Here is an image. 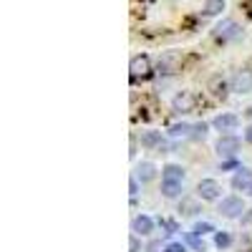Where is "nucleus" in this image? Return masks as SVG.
Masks as SVG:
<instances>
[{
    "instance_id": "f257e3e1",
    "label": "nucleus",
    "mask_w": 252,
    "mask_h": 252,
    "mask_svg": "<svg viewBox=\"0 0 252 252\" xmlns=\"http://www.w3.org/2000/svg\"><path fill=\"white\" fill-rule=\"evenodd\" d=\"M240 149H242V141H240V136H235V134H222V136L217 139V144H215V152H217V157H222V159H235Z\"/></svg>"
},
{
    "instance_id": "f03ea898",
    "label": "nucleus",
    "mask_w": 252,
    "mask_h": 252,
    "mask_svg": "<svg viewBox=\"0 0 252 252\" xmlns=\"http://www.w3.org/2000/svg\"><path fill=\"white\" fill-rule=\"evenodd\" d=\"M129 71H131V81H134V83H136L139 78H141V81L149 78V76H152V58L146 56V53L134 56L131 63H129Z\"/></svg>"
},
{
    "instance_id": "7ed1b4c3",
    "label": "nucleus",
    "mask_w": 252,
    "mask_h": 252,
    "mask_svg": "<svg viewBox=\"0 0 252 252\" xmlns=\"http://www.w3.org/2000/svg\"><path fill=\"white\" fill-rule=\"evenodd\" d=\"M217 212H220L222 217H227V220H237V217H242V212H245V202H242L240 197H235V194L222 197Z\"/></svg>"
},
{
    "instance_id": "20e7f679",
    "label": "nucleus",
    "mask_w": 252,
    "mask_h": 252,
    "mask_svg": "<svg viewBox=\"0 0 252 252\" xmlns=\"http://www.w3.org/2000/svg\"><path fill=\"white\" fill-rule=\"evenodd\" d=\"M182 61H184V56H182L179 51H166V53H161V58H159V73H161V76H174V73L182 68Z\"/></svg>"
},
{
    "instance_id": "39448f33",
    "label": "nucleus",
    "mask_w": 252,
    "mask_h": 252,
    "mask_svg": "<svg viewBox=\"0 0 252 252\" xmlns=\"http://www.w3.org/2000/svg\"><path fill=\"white\" fill-rule=\"evenodd\" d=\"M240 26L235 23L232 18H224L222 23H217V28H215V40H220V43H227V40H235V38H240Z\"/></svg>"
},
{
    "instance_id": "423d86ee",
    "label": "nucleus",
    "mask_w": 252,
    "mask_h": 252,
    "mask_svg": "<svg viewBox=\"0 0 252 252\" xmlns=\"http://www.w3.org/2000/svg\"><path fill=\"white\" fill-rule=\"evenodd\" d=\"M197 197H199L202 202H215V199H220V197H222V184H220L217 179H202V182L197 184Z\"/></svg>"
},
{
    "instance_id": "0eeeda50",
    "label": "nucleus",
    "mask_w": 252,
    "mask_h": 252,
    "mask_svg": "<svg viewBox=\"0 0 252 252\" xmlns=\"http://www.w3.org/2000/svg\"><path fill=\"white\" fill-rule=\"evenodd\" d=\"M229 91H235V94H250L252 91V71L250 68H240L235 71L232 81H229Z\"/></svg>"
},
{
    "instance_id": "6e6552de",
    "label": "nucleus",
    "mask_w": 252,
    "mask_h": 252,
    "mask_svg": "<svg viewBox=\"0 0 252 252\" xmlns=\"http://www.w3.org/2000/svg\"><path fill=\"white\" fill-rule=\"evenodd\" d=\"M212 126L220 131V136L222 134H232L237 126H240V116L237 114H220V116L212 119Z\"/></svg>"
},
{
    "instance_id": "1a4fd4ad",
    "label": "nucleus",
    "mask_w": 252,
    "mask_h": 252,
    "mask_svg": "<svg viewBox=\"0 0 252 252\" xmlns=\"http://www.w3.org/2000/svg\"><path fill=\"white\" fill-rule=\"evenodd\" d=\"M194 103H197V101H194V96L189 94V91H179V94L172 98V109L184 116V114H192V111H194Z\"/></svg>"
},
{
    "instance_id": "9d476101",
    "label": "nucleus",
    "mask_w": 252,
    "mask_h": 252,
    "mask_svg": "<svg viewBox=\"0 0 252 252\" xmlns=\"http://www.w3.org/2000/svg\"><path fill=\"white\" fill-rule=\"evenodd\" d=\"M139 141H141L144 149H157V152H161V154L166 152V141H164L161 131H141Z\"/></svg>"
},
{
    "instance_id": "9b49d317",
    "label": "nucleus",
    "mask_w": 252,
    "mask_h": 252,
    "mask_svg": "<svg viewBox=\"0 0 252 252\" xmlns=\"http://www.w3.org/2000/svg\"><path fill=\"white\" fill-rule=\"evenodd\" d=\"M154 227H157V222L149 215H136L131 220V232L134 235H141V237H149L154 232Z\"/></svg>"
},
{
    "instance_id": "f8f14e48",
    "label": "nucleus",
    "mask_w": 252,
    "mask_h": 252,
    "mask_svg": "<svg viewBox=\"0 0 252 252\" xmlns=\"http://www.w3.org/2000/svg\"><path fill=\"white\" fill-rule=\"evenodd\" d=\"M227 89H232V86L227 83V78L222 73H215L212 78L207 81V91L212 94V96H217V98H224L227 96Z\"/></svg>"
},
{
    "instance_id": "ddd939ff",
    "label": "nucleus",
    "mask_w": 252,
    "mask_h": 252,
    "mask_svg": "<svg viewBox=\"0 0 252 252\" xmlns=\"http://www.w3.org/2000/svg\"><path fill=\"white\" fill-rule=\"evenodd\" d=\"M250 184H252V169H247V166H237V172L232 177V189L235 192H247Z\"/></svg>"
},
{
    "instance_id": "4468645a",
    "label": "nucleus",
    "mask_w": 252,
    "mask_h": 252,
    "mask_svg": "<svg viewBox=\"0 0 252 252\" xmlns=\"http://www.w3.org/2000/svg\"><path fill=\"white\" fill-rule=\"evenodd\" d=\"M134 177H136L139 182H152V179L157 177V166H154L152 161H139L136 169H134Z\"/></svg>"
},
{
    "instance_id": "2eb2a0df",
    "label": "nucleus",
    "mask_w": 252,
    "mask_h": 252,
    "mask_svg": "<svg viewBox=\"0 0 252 252\" xmlns=\"http://www.w3.org/2000/svg\"><path fill=\"white\" fill-rule=\"evenodd\" d=\"M184 192V182H164L161 179V194L166 199H179Z\"/></svg>"
},
{
    "instance_id": "dca6fc26",
    "label": "nucleus",
    "mask_w": 252,
    "mask_h": 252,
    "mask_svg": "<svg viewBox=\"0 0 252 252\" xmlns=\"http://www.w3.org/2000/svg\"><path fill=\"white\" fill-rule=\"evenodd\" d=\"M161 179L164 182H184V166L179 164H166L161 169Z\"/></svg>"
},
{
    "instance_id": "f3484780",
    "label": "nucleus",
    "mask_w": 252,
    "mask_h": 252,
    "mask_svg": "<svg viewBox=\"0 0 252 252\" xmlns=\"http://www.w3.org/2000/svg\"><path fill=\"white\" fill-rule=\"evenodd\" d=\"M192 126H194V124L179 121V124H172V126H169V131H166V134H169L172 139H189V136H192Z\"/></svg>"
},
{
    "instance_id": "a211bd4d",
    "label": "nucleus",
    "mask_w": 252,
    "mask_h": 252,
    "mask_svg": "<svg viewBox=\"0 0 252 252\" xmlns=\"http://www.w3.org/2000/svg\"><path fill=\"white\" fill-rule=\"evenodd\" d=\"M179 212L184 215V217H197L202 209H199V204L194 202V199H189V197H184L182 199V204H179Z\"/></svg>"
},
{
    "instance_id": "6ab92c4d",
    "label": "nucleus",
    "mask_w": 252,
    "mask_h": 252,
    "mask_svg": "<svg viewBox=\"0 0 252 252\" xmlns=\"http://www.w3.org/2000/svg\"><path fill=\"white\" fill-rule=\"evenodd\" d=\"M184 240H187V245L192 247L194 252H207V245H204V240H202L199 235H194V232H187V235H184Z\"/></svg>"
},
{
    "instance_id": "aec40b11",
    "label": "nucleus",
    "mask_w": 252,
    "mask_h": 252,
    "mask_svg": "<svg viewBox=\"0 0 252 252\" xmlns=\"http://www.w3.org/2000/svg\"><path fill=\"white\" fill-rule=\"evenodd\" d=\"M192 232L199 235V237H204V235H215L217 229H215L212 222H194V229H192Z\"/></svg>"
},
{
    "instance_id": "412c9836",
    "label": "nucleus",
    "mask_w": 252,
    "mask_h": 252,
    "mask_svg": "<svg viewBox=\"0 0 252 252\" xmlns=\"http://www.w3.org/2000/svg\"><path fill=\"white\" fill-rule=\"evenodd\" d=\"M224 10V0H207L204 3V13L207 15H220Z\"/></svg>"
},
{
    "instance_id": "4be33fe9",
    "label": "nucleus",
    "mask_w": 252,
    "mask_h": 252,
    "mask_svg": "<svg viewBox=\"0 0 252 252\" xmlns=\"http://www.w3.org/2000/svg\"><path fill=\"white\" fill-rule=\"evenodd\" d=\"M207 129H209V124H204V121H199V124H194L192 126V141H199V139H204L207 136Z\"/></svg>"
},
{
    "instance_id": "5701e85b",
    "label": "nucleus",
    "mask_w": 252,
    "mask_h": 252,
    "mask_svg": "<svg viewBox=\"0 0 252 252\" xmlns=\"http://www.w3.org/2000/svg\"><path fill=\"white\" fill-rule=\"evenodd\" d=\"M215 245L220 247V250H227L229 245H232V237H229V232H215Z\"/></svg>"
},
{
    "instance_id": "b1692460",
    "label": "nucleus",
    "mask_w": 252,
    "mask_h": 252,
    "mask_svg": "<svg viewBox=\"0 0 252 252\" xmlns=\"http://www.w3.org/2000/svg\"><path fill=\"white\" fill-rule=\"evenodd\" d=\"M159 227L166 229V235H177L179 232V224L174 220H159Z\"/></svg>"
},
{
    "instance_id": "393cba45",
    "label": "nucleus",
    "mask_w": 252,
    "mask_h": 252,
    "mask_svg": "<svg viewBox=\"0 0 252 252\" xmlns=\"http://www.w3.org/2000/svg\"><path fill=\"white\" fill-rule=\"evenodd\" d=\"M164 252H187V245L184 242H166Z\"/></svg>"
},
{
    "instance_id": "a878e982",
    "label": "nucleus",
    "mask_w": 252,
    "mask_h": 252,
    "mask_svg": "<svg viewBox=\"0 0 252 252\" xmlns=\"http://www.w3.org/2000/svg\"><path fill=\"white\" fill-rule=\"evenodd\" d=\"M139 250H141L139 235H131V237H129V252H139Z\"/></svg>"
},
{
    "instance_id": "bb28decb",
    "label": "nucleus",
    "mask_w": 252,
    "mask_h": 252,
    "mask_svg": "<svg viewBox=\"0 0 252 252\" xmlns=\"http://www.w3.org/2000/svg\"><path fill=\"white\" fill-rule=\"evenodd\" d=\"M129 192H131V199L139 194V179L136 177H131V182H129Z\"/></svg>"
},
{
    "instance_id": "cd10ccee",
    "label": "nucleus",
    "mask_w": 252,
    "mask_h": 252,
    "mask_svg": "<svg viewBox=\"0 0 252 252\" xmlns=\"http://www.w3.org/2000/svg\"><path fill=\"white\" fill-rule=\"evenodd\" d=\"M159 250H161V242H159V240L149 242V247H146V252H159Z\"/></svg>"
},
{
    "instance_id": "c85d7f7f",
    "label": "nucleus",
    "mask_w": 252,
    "mask_h": 252,
    "mask_svg": "<svg viewBox=\"0 0 252 252\" xmlns=\"http://www.w3.org/2000/svg\"><path fill=\"white\" fill-rule=\"evenodd\" d=\"M235 164H237L235 159H227V161H222V166H220V169H232Z\"/></svg>"
},
{
    "instance_id": "c756f323",
    "label": "nucleus",
    "mask_w": 252,
    "mask_h": 252,
    "mask_svg": "<svg viewBox=\"0 0 252 252\" xmlns=\"http://www.w3.org/2000/svg\"><path fill=\"white\" fill-rule=\"evenodd\" d=\"M245 141H247V144H252V124L245 129Z\"/></svg>"
},
{
    "instance_id": "7c9ffc66",
    "label": "nucleus",
    "mask_w": 252,
    "mask_h": 252,
    "mask_svg": "<svg viewBox=\"0 0 252 252\" xmlns=\"http://www.w3.org/2000/svg\"><path fill=\"white\" fill-rule=\"evenodd\" d=\"M245 114H247V116H250V119H252V106H250V109H247V111H245Z\"/></svg>"
},
{
    "instance_id": "2f4dec72",
    "label": "nucleus",
    "mask_w": 252,
    "mask_h": 252,
    "mask_svg": "<svg viewBox=\"0 0 252 252\" xmlns=\"http://www.w3.org/2000/svg\"><path fill=\"white\" fill-rule=\"evenodd\" d=\"M247 194H250V197H252V184H250V187H247Z\"/></svg>"
}]
</instances>
